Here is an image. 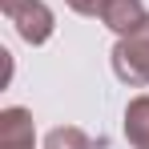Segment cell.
<instances>
[{
	"label": "cell",
	"mask_w": 149,
	"mask_h": 149,
	"mask_svg": "<svg viewBox=\"0 0 149 149\" xmlns=\"http://www.w3.org/2000/svg\"><path fill=\"white\" fill-rule=\"evenodd\" d=\"M145 20H149V12H145L141 0H113V4L101 12V24L109 28V32H117V36L133 32V28H141Z\"/></svg>",
	"instance_id": "cell-4"
},
{
	"label": "cell",
	"mask_w": 149,
	"mask_h": 149,
	"mask_svg": "<svg viewBox=\"0 0 149 149\" xmlns=\"http://www.w3.org/2000/svg\"><path fill=\"white\" fill-rule=\"evenodd\" d=\"M65 4L73 8L77 16H101V12H105L113 0H65Z\"/></svg>",
	"instance_id": "cell-7"
},
{
	"label": "cell",
	"mask_w": 149,
	"mask_h": 149,
	"mask_svg": "<svg viewBox=\"0 0 149 149\" xmlns=\"http://www.w3.org/2000/svg\"><path fill=\"white\" fill-rule=\"evenodd\" d=\"M109 61H113V73H117L121 85L145 89L149 85V20L133 32H125V36H117Z\"/></svg>",
	"instance_id": "cell-1"
},
{
	"label": "cell",
	"mask_w": 149,
	"mask_h": 149,
	"mask_svg": "<svg viewBox=\"0 0 149 149\" xmlns=\"http://www.w3.org/2000/svg\"><path fill=\"white\" fill-rule=\"evenodd\" d=\"M45 149H97V141L81 125H56L45 133Z\"/></svg>",
	"instance_id": "cell-6"
},
{
	"label": "cell",
	"mask_w": 149,
	"mask_h": 149,
	"mask_svg": "<svg viewBox=\"0 0 149 149\" xmlns=\"http://www.w3.org/2000/svg\"><path fill=\"white\" fill-rule=\"evenodd\" d=\"M36 145V125L32 113L20 105L0 109V149H32Z\"/></svg>",
	"instance_id": "cell-3"
},
{
	"label": "cell",
	"mask_w": 149,
	"mask_h": 149,
	"mask_svg": "<svg viewBox=\"0 0 149 149\" xmlns=\"http://www.w3.org/2000/svg\"><path fill=\"white\" fill-rule=\"evenodd\" d=\"M125 141L133 149H149V93L125 105Z\"/></svg>",
	"instance_id": "cell-5"
},
{
	"label": "cell",
	"mask_w": 149,
	"mask_h": 149,
	"mask_svg": "<svg viewBox=\"0 0 149 149\" xmlns=\"http://www.w3.org/2000/svg\"><path fill=\"white\" fill-rule=\"evenodd\" d=\"M8 20L16 24V36L24 45H45L52 36V28H56V16H52V8L45 0H20L8 12Z\"/></svg>",
	"instance_id": "cell-2"
},
{
	"label": "cell",
	"mask_w": 149,
	"mask_h": 149,
	"mask_svg": "<svg viewBox=\"0 0 149 149\" xmlns=\"http://www.w3.org/2000/svg\"><path fill=\"white\" fill-rule=\"evenodd\" d=\"M16 4H20V0H0V12H4V16H8V12H12V8H16Z\"/></svg>",
	"instance_id": "cell-8"
}]
</instances>
